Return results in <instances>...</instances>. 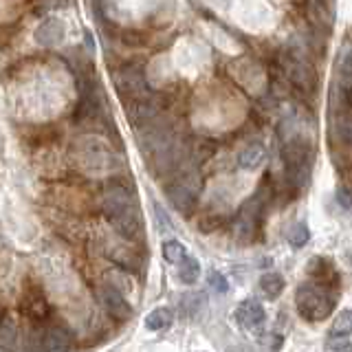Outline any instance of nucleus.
I'll use <instances>...</instances> for the list:
<instances>
[{
	"label": "nucleus",
	"mask_w": 352,
	"mask_h": 352,
	"mask_svg": "<svg viewBox=\"0 0 352 352\" xmlns=\"http://www.w3.org/2000/svg\"><path fill=\"white\" fill-rule=\"evenodd\" d=\"M40 348L44 350H69L71 348V339L69 335L60 328H49L47 333L42 335V344Z\"/></svg>",
	"instance_id": "12"
},
{
	"label": "nucleus",
	"mask_w": 352,
	"mask_h": 352,
	"mask_svg": "<svg viewBox=\"0 0 352 352\" xmlns=\"http://www.w3.org/2000/svg\"><path fill=\"white\" fill-rule=\"evenodd\" d=\"M205 304V295L203 293H187L183 295V300H181V308H183V313L187 317H194L198 313V308H201Z\"/></svg>",
	"instance_id": "17"
},
{
	"label": "nucleus",
	"mask_w": 352,
	"mask_h": 352,
	"mask_svg": "<svg viewBox=\"0 0 352 352\" xmlns=\"http://www.w3.org/2000/svg\"><path fill=\"white\" fill-rule=\"evenodd\" d=\"M187 256V249L181 240H165L163 242V258L168 260L170 264H179L183 258Z\"/></svg>",
	"instance_id": "15"
},
{
	"label": "nucleus",
	"mask_w": 352,
	"mask_h": 352,
	"mask_svg": "<svg viewBox=\"0 0 352 352\" xmlns=\"http://www.w3.org/2000/svg\"><path fill=\"white\" fill-rule=\"evenodd\" d=\"M207 280H209V286H212V291H216L220 295L229 291V282H227V278L220 271H209Z\"/></svg>",
	"instance_id": "18"
},
{
	"label": "nucleus",
	"mask_w": 352,
	"mask_h": 352,
	"mask_svg": "<svg viewBox=\"0 0 352 352\" xmlns=\"http://www.w3.org/2000/svg\"><path fill=\"white\" fill-rule=\"evenodd\" d=\"M174 322V313L168 306H159L154 311L148 313L146 317V328L152 330V333H161V330H168Z\"/></svg>",
	"instance_id": "10"
},
{
	"label": "nucleus",
	"mask_w": 352,
	"mask_h": 352,
	"mask_svg": "<svg viewBox=\"0 0 352 352\" xmlns=\"http://www.w3.org/2000/svg\"><path fill=\"white\" fill-rule=\"evenodd\" d=\"M337 297L330 291V286L324 282H304L302 286H297L295 293V306L300 317H304L306 322H324L335 311Z\"/></svg>",
	"instance_id": "2"
},
{
	"label": "nucleus",
	"mask_w": 352,
	"mask_h": 352,
	"mask_svg": "<svg viewBox=\"0 0 352 352\" xmlns=\"http://www.w3.org/2000/svg\"><path fill=\"white\" fill-rule=\"evenodd\" d=\"M168 196H170V203L179 209L181 214H190L192 207L196 203V194L192 192V187H187L185 183H174L170 190H168Z\"/></svg>",
	"instance_id": "8"
},
{
	"label": "nucleus",
	"mask_w": 352,
	"mask_h": 352,
	"mask_svg": "<svg viewBox=\"0 0 352 352\" xmlns=\"http://www.w3.org/2000/svg\"><path fill=\"white\" fill-rule=\"evenodd\" d=\"M102 304H104V308L108 311L110 317L124 319V322L132 317V306L128 304L126 297L115 289V286H104L102 289Z\"/></svg>",
	"instance_id": "7"
},
{
	"label": "nucleus",
	"mask_w": 352,
	"mask_h": 352,
	"mask_svg": "<svg viewBox=\"0 0 352 352\" xmlns=\"http://www.w3.org/2000/svg\"><path fill=\"white\" fill-rule=\"evenodd\" d=\"M64 33H66V27L60 18H47L36 29V42L40 47H47V49L60 47L64 40Z\"/></svg>",
	"instance_id": "6"
},
{
	"label": "nucleus",
	"mask_w": 352,
	"mask_h": 352,
	"mask_svg": "<svg viewBox=\"0 0 352 352\" xmlns=\"http://www.w3.org/2000/svg\"><path fill=\"white\" fill-rule=\"evenodd\" d=\"M308 240H311V231H308V225H306V223H295L293 229L289 231V242H291V247L302 249V247L308 245Z\"/></svg>",
	"instance_id": "16"
},
{
	"label": "nucleus",
	"mask_w": 352,
	"mask_h": 352,
	"mask_svg": "<svg viewBox=\"0 0 352 352\" xmlns=\"http://www.w3.org/2000/svg\"><path fill=\"white\" fill-rule=\"evenodd\" d=\"M337 201H339V203H341V207H344L346 212H348V209H350V203H348V194H346L344 187H341V190L337 192Z\"/></svg>",
	"instance_id": "20"
},
{
	"label": "nucleus",
	"mask_w": 352,
	"mask_h": 352,
	"mask_svg": "<svg viewBox=\"0 0 352 352\" xmlns=\"http://www.w3.org/2000/svg\"><path fill=\"white\" fill-rule=\"evenodd\" d=\"M284 165L286 176L293 185H304L311 174V143L295 137L284 143Z\"/></svg>",
	"instance_id": "3"
},
{
	"label": "nucleus",
	"mask_w": 352,
	"mask_h": 352,
	"mask_svg": "<svg viewBox=\"0 0 352 352\" xmlns=\"http://www.w3.org/2000/svg\"><path fill=\"white\" fill-rule=\"evenodd\" d=\"M176 267H179V278H181V282L187 284V286L196 284L198 278H201V262H198L194 256H185L179 264H176Z\"/></svg>",
	"instance_id": "11"
},
{
	"label": "nucleus",
	"mask_w": 352,
	"mask_h": 352,
	"mask_svg": "<svg viewBox=\"0 0 352 352\" xmlns=\"http://www.w3.org/2000/svg\"><path fill=\"white\" fill-rule=\"evenodd\" d=\"M264 159H267V152H264V148L260 146V143H249L247 148L240 150L236 161H238V168L240 170L253 172V170H258L260 165L264 163Z\"/></svg>",
	"instance_id": "9"
},
{
	"label": "nucleus",
	"mask_w": 352,
	"mask_h": 352,
	"mask_svg": "<svg viewBox=\"0 0 352 352\" xmlns=\"http://www.w3.org/2000/svg\"><path fill=\"white\" fill-rule=\"evenodd\" d=\"M234 319L242 333H253V335H262L264 324H267V313L256 300H245L236 306Z\"/></svg>",
	"instance_id": "4"
},
{
	"label": "nucleus",
	"mask_w": 352,
	"mask_h": 352,
	"mask_svg": "<svg viewBox=\"0 0 352 352\" xmlns=\"http://www.w3.org/2000/svg\"><path fill=\"white\" fill-rule=\"evenodd\" d=\"M154 218H157V225H159V231H168L170 223L165 220V214H163V209L159 205H154Z\"/></svg>",
	"instance_id": "19"
},
{
	"label": "nucleus",
	"mask_w": 352,
	"mask_h": 352,
	"mask_svg": "<svg viewBox=\"0 0 352 352\" xmlns=\"http://www.w3.org/2000/svg\"><path fill=\"white\" fill-rule=\"evenodd\" d=\"M352 313L350 311H341L335 317V324L330 328L328 339H326V350H335V352H348L352 348Z\"/></svg>",
	"instance_id": "5"
},
{
	"label": "nucleus",
	"mask_w": 352,
	"mask_h": 352,
	"mask_svg": "<svg viewBox=\"0 0 352 352\" xmlns=\"http://www.w3.org/2000/svg\"><path fill=\"white\" fill-rule=\"evenodd\" d=\"M260 291L269 297V300H275V297H280L282 291H284V278L280 273H264L260 278Z\"/></svg>",
	"instance_id": "14"
},
{
	"label": "nucleus",
	"mask_w": 352,
	"mask_h": 352,
	"mask_svg": "<svg viewBox=\"0 0 352 352\" xmlns=\"http://www.w3.org/2000/svg\"><path fill=\"white\" fill-rule=\"evenodd\" d=\"M104 212L113 227L128 240H137L141 234V216L132 194L124 187H113L104 196Z\"/></svg>",
	"instance_id": "1"
},
{
	"label": "nucleus",
	"mask_w": 352,
	"mask_h": 352,
	"mask_svg": "<svg viewBox=\"0 0 352 352\" xmlns=\"http://www.w3.org/2000/svg\"><path fill=\"white\" fill-rule=\"evenodd\" d=\"M16 341H18L16 319H14V315H7V317H3V322H0V348L14 350L16 348Z\"/></svg>",
	"instance_id": "13"
}]
</instances>
